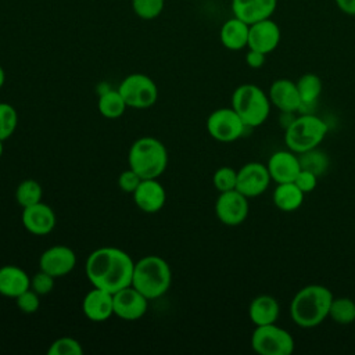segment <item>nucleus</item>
<instances>
[{"instance_id": "f257e3e1", "label": "nucleus", "mask_w": 355, "mask_h": 355, "mask_svg": "<svg viewBox=\"0 0 355 355\" xmlns=\"http://www.w3.org/2000/svg\"><path fill=\"white\" fill-rule=\"evenodd\" d=\"M135 262L132 257L116 247H100L86 259L85 272L93 287L116 293L132 284Z\"/></svg>"}, {"instance_id": "f03ea898", "label": "nucleus", "mask_w": 355, "mask_h": 355, "mask_svg": "<svg viewBox=\"0 0 355 355\" xmlns=\"http://www.w3.org/2000/svg\"><path fill=\"white\" fill-rule=\"evenodd\" d=\"M331 301L333 294L327 287L322 284L305 286L291 300V319L302 329L316 327L329 316Z\"/></svg>"}, {"instance_id": "7ed1b4c3", "label": "nucleus", "mask_w": 355, "mask_h": 355, "mask_svg": "<svg viewBox=\"0 0 355 355\" xmlns=\"http://www.w3.org/2000/svg\"><path fill=\"white\" fill-rule=\"evenodd\" d=\"M172 284L169 263L158 255H146L135 262L132 286L150 301L162 297Z\"/></svg>"}, {"instance_id": "20e7f679", "label": "nucleus", "mask_w": 355, "mask_h": 355, "mask_svg": "<svg viewBox=\"0 0 355 355\" xmlns=\"http://www.w3.org/2000/svg\"><path fill=\"white\" fill-rule=\"evenodd\" d=\"M128 164L141 179H158L168 165L166 147L155 137H140L129 148Z\"/></svg>"}, {"instance_id": "39448f33", "label": "nucleus", "mask_w": 355, "mask_h": 355, "mask_svg": "<svg viewBox=\"0 0 355 355\" xmlns=\"http://www.w3.org/2000/svg\"><path fill=\"white\" fill-rule=\"evenodd\" d=\"M232 108L247 128H257L268 119L270 100L259 86L244 83L234 89L232 94Z\"/></svg>"}, {"instance_id": "423d86ee", "label": "nucleus", "mask_w": 355, "mask_h": 355, "mask_svg": "<svg viewBox=\"0 0 355 355\" xmlns=\"http://www.w3.org/2000/svg\"><path fill=\"white\" fill-rule=\"evenodd\" d=\"M326 135V122L313 114H301L284 129V143L290 151L300 154L318 147Z\"/></svg>"}, {"instance_id": "0eeeda50", "label": "nucleus", "mask_w": 355, "mask_h": 355, "mask_svg": "<svg viewBox=\"0 0 355 355\" xmlns=\"http://www.w3.org/2000/svg\"><path fill=\"white\" fill-rule=\"evenodd\" d=\"M294 345L293 336L276 323L255 326L251 334V348L259 355H291Z\"/></svg>"}, {"instance_id": "6e6552de", "label": "nucleus", "mask_w": 355, "mask_h": 355, "mask_svg": "<svg viewBox=\"0 0 355 355\" xmlns=\"http://www.w3.org/2000/svg\"><path fill=\"white\" fill-rule=\"evenodd\" d=\"M118 90L130 108L144 110L155 104L158 87L155 82L144 73H130L119 83Z\"/></svg>"}, {"instance_id": "1a4fd4ad", "label": "nucleus", "mask_w": 355, "mask_h": 355, "mask_svg": "<svg viewBox=\"0 0 355 355\" xmlns=\"http://www.w3.org/2000/svg\"><path fill=\"white\" fill-rule=\"evenodd\" d=\"M247 126L233 108H218L207 119V130L211 137L222 143H230L241 137Z\"/></svg>"}, {"instance_id": "9d476101", "label": "nucleus", "mask_w": 355, "mask_h": 355, "mask_svg": "<svg viewBox=\"0 0 355 355\" xmlns=\"http://www.w3.org/2000/svg\"><path fill=\"white\" fill-rule=\"evenodd\" d=\"M248 211V197L236 189L220 193L215 202V214L218 219L227 226L241 225L247 219Z\"/></svg>"}, {"instance_id": "9b49d317", "label": "nucleus", "mask_w": 355, "mask_h": 355, "mask_svg": "<svg viewBox=\"0 0 355 355\" xmlns=\"http://www.w3.org/2000/svg\"><path fill=\"white\" fill-rule=\"evenodd\" d=\"M114 315L122 320H139L148 309V298L132 284L112 294Z\"/></svg>"}, {"instance_id": "f8f14e48", "label": "nucleus", "mask_w": 355, "mask_h": 355, "mask_svg": "<svg viewBox=\"0 0 355 355\" xmlns=\"http://www.w3.org/2000/svg\"><path fill=\"white\" fill-rule=\"evenodd\" d=\"M270 180L266 165L261 162H247L237 171L236 190L248 198L257 197L268 189Z\"/></svg>"}, {"instance_id": "ddd939ff", "label": "nucleus", "mask_w": 355, "mask_h": 355, "mask_svg": "<svg viewBox=\"0 0 355 355\" xmlns=\"http://www.w3.org/2000/svg\"><path fill=\"white\" fill-rule=\"evenodd\" d=\"M76 266L75 251L64 244L49 247L39 258V269L47 272L53 277H62Z\"/></svg>"}, {"instance_id": "4468645a", "label": "nucleus", "mask_w": 355, "mask_h": 355, "mask_svg": "<svg viewBox=\"0 0 355 355\" xmlns=\"http://www.w3.org/2000/svg\"><path fill=\"white\" fill-rule=\"evenodd\" d=\"M21 220L24 227L33 236H46L55 227V214L53 208L44 202H37L22 208Z\"/></svg>"}, {"instance_id": "2eb2a0df", "label": "nucleus", "mask_w": 355, "mask_h": 355, "mask_svg": "<svg viewBox=\"0 0 355 355\" xmlns=\"http://www.w3.org/2000/svg\"><path fill=\"white\" fill-rule=\"evenodd\" d=\"M280 42V28L270 18L258 21L250 25L248 49L261 51L263 54L272 53Z\"/></svg>"}, {"instance_id": "dca6fc26", "label": "nucleus", "mask_w": 355, "mask_h": 355, "mask_svg": "<svg viewBox=\"0 0 355 355\" xmlns=\"http://www.w3.org/2000/svg\"><path fill=\"white\" fill-rule=\"evenodd\" d=\"M132 196L137 208L146 214L161 211L166 201L165 189L157 179H141Z\"/></svg>"}, {"instance_id": "f3484780", "label": "nucleus", "mask_w": 355, "mask_h": 355, "mask_svg": "<svg viewBox=\"0 0 355 355\" xmlns=\"http://www.w3.org/2000/svg\"><path fill=\"white\" fill-rule=\"evenodd\" d=\"M266 168L269 171L270 179L276 183L294 182L298 172L301 171L297 154L290 150H280L273 153L266 164Z\"/></svg>"}, {"instance_id": "a211bd4d", "label": "nucleus", "mask_w": 355, "mask_h": 355, "mask_svg": "<svg viewBox=\"0 0 355 355\" xmlns=\"http://www.w3.org/2000/svg\"><path fill=\"white\" fill-rule=\"evenodd\" d=\"M82 311L92 322H105L114 315L112 293L93 287L83 297Z\"/></svg>"}, {"instance_id": "6ab92c4d", "label": "nucleus", "mask_w": 355, "mask_h": 355, "mask_svg": "<svg viewBox=\"0 0 355 355\" xmlns=\"http://www.w3.org/2000/svg\"><path fill=\"white\" fill-rule=\"evenodd\" d=\"M277 6V0H232L233 17L251 25L270 18Z\"/></svg>"}, {"instance_id": "aec40b11", "label": "nucleus", "mask_w": 355, "mask_h": 355, "mask_svg": "<svg viewBox=\"0 0 355 355\" xmlns=\"http://www.w3.org/2000/svg\"><path fill=\"white\" fill-rule=\"evenodd\" d=\"M268 97L270 104H273L280 111L297 112L301 105V97L297 85L288 79L275 80L269 87Z\"/></svg>"}, {"instance_id": "412c9836", "label": "nucleus", "mask_w": 355, "mask_h": 355, "mask_svg": "<svg viewBox=\"0 0 355 355\" xmlns=\"http://www.w3.org/2000/svg\"><path fill=\"white\" fill-rule=\"evenodd\" d=\"M31 287V276L17 266L4 265L0 266V294L8 298H17L21 293Z\"/></svg>"}, {"instance_id": "4be33fe9", "label": "nucleus", "mask_w": 355, "mask_h": 355, "mask_svg": "<svg viewBox=\"0 0 355 355\" xmlns=\"http://www.w3.org/2000/svg\"><path fill=\"white\" fill-rule=\"evenodd\" d=\"M280 315V305L272 295L262 294L255 297L248 306L250 320L255 326L276 323Z\"/></svg>"}, {"instance_id": "5701e85b", "label": "nucleus", "mask_w": 355, "mask_h": 355, "mask_svg": "<svg viewBox=\"0 0 355 355\" xmlns=\"http://www.w3.org/2000/svg\"><path fill=\"white\" fill-rule=\"evenodd\" d=\"M248 32H250V25L245 24L244 21L233 17L227 19L222 28H220V42L227 50H241L247 47L248 44Z\"/></svg>"}, {"instance_id": "b1692460", "label": "nucleus", "mask_w": 355, "mask_h": 355, "mask_svg": "<svg viewBox=\"0 0 355 355\" xmlns=\"http://www.w3.org/2000/svg\"><path fill=\"white\" fill-rule=\"evenodd\" d=\"M297 89L301 97L300 110L301 114H311L309 108H312L322 93V79L312 72L304 73L297 82Z\"/></svg>"}, {"instance_id": "393cba45", "label": "nucleus", "mask_w": 355, "mask_h": 355, "mask_svg": "<svg viewBox=\"0 0 355 355\" xmlns=\"http://www.w3.org/2000/svg\"><path fill=\"white\" fill-rule=\"evenodd\" d=\"M304 196L305 194L300 190V187L294 182L277 183V187L272 194V200H273V204L280 211L291 212L301 207L304 201Z\"/></svg>"}, {"instance_id": "a878e982", "label": "nucleus", "mask_w": 355, "mask_h": 355, "mask_svg": "<svg viewBox=\"0 0 355 355\" xmlns=\"http://www.w3.org/2000/svg\"><path fill=\"white\" fill-rule=\"evenodd\" d=\"M97 105H98V112L108 119H116L122 116L128 108L118 89H108L100 93Z\"/></svg>"}, {"instance_id": "bb28decb", "label": "nucleus", "mask_w": 355, "mask_h": 355, "mask_svg": "<svg viewBox=\"0 0 355 355\" xmlns=\"http://www.w3.org/2000/svg\"><path fill=\"white\" fill-rule=\"evenodd\" d=\"M298 161H300V166L301 169L309 171L313 175H316L318 178L322 176L329 166V157L324 151L318 150V147L306 150L304 153L297 154Z\"/></svg>"}, {"instance_id": "cd10ccee", "label": "nucleus", "mask_w": 355, "mask_h": 355, "mask_svg": "<svg viewBox=\"0 0 355 355\" xmlns=\"http://www.w3.org/2000/svg\"><path fill=\"white\" fill-rule=\"evenodd\" d=\"M42 197H43V189L40 183L35 179H25L17 186L15 200L22 208L40 202Z\"/></svg>"}, {"instance_id": "c85d7f7f", "label": "nucleus", "mask_w": 355, "mask_h": 355, "mask_svg": "<svg viewBox=\"0 0 355 355\" xmlns=\"http://www.w3.org/2000/svg\"><path fill=\"white\" fill-rule=\"evenodd\" d=\"M329 318L338 324H351L355 322V302L348 297H333Z\"/></svg>"}, {"instance_id": "c756f323", "label": "nucleus", "mask_w": 355, "mask_h": 355, "mask_svg": "<svg viewBox=\"0 0 355 355\" xmlns=\"http://www.w3.org/2000/svg\"><path fill=\"white\" fill-rule=\"evenodd\" d=\"M18 126V112L8 103H0V139L7 140Z\"/></svg>"}, {"instance_id": "7c9ffc66", "label": "nucleus", "mask_w": 355, "mask_h": 355, "mask_svg": "<svg viewBox=\"0 0 355 355\" xmlns=\"http://www.w3.org/2000/svg\"><path fill=\"white\" fill-rule=\"evenodd\" d=\"M165 6V0H132V8L135 14L141 19L157 18Z\"/></svg>"}, {"instance_id": "2f4dec72", "label": "nucleus", "mask_w": 355, "mask_h": 355, "mask_svg": "<svg viewBox=\"0 0 355 355\" xmlns=\"http://www.w3.org/2000/svg\"><path fill=\"white\" fill-rule=\"evenodd\" d=\"M212 183L219 193L234 190L237 183V171L230 166H220L215 171Z\"/></svg>"}, {"instance_id": "473e14b6", "label": "nucleus", "mask_w": 355, "mask_h": 355, "mask_svg": "<svg viewBox=\"0 0 355 355\" xmlns=\"http://www.w3.org/2000/svg\"><path fill=\"white\" fill-rule=\"evenodd\" d=\"M49 355H82L80 343L72 337H60L51 343L47 349Z\"/></svg>"}, {"instance_id": "72a5a7b5", "label": "nucleus", "mask_w": 355, "mask_h": 355, "mask_svg": "<svg viewBox=\"0 0 355 355\" xmlns=\"http://www.w3.org/2000/svg\"><path fill=\"white\" fill-rule=\"evenodd\" d=\"M15 304L21 312L28 315L35 313L40 306V295L29 287L15 298Z\"/></svg>"}, {"instance_id": "f704fd0d", "label": "nucleus", "mask_w": 355, "mask_h": 355, "mask_svg": "<svg viewBox=\"0 0 355 355\" xmlns=\"http://www.w3.org/2000/svg\"><path fill=\"white\" fill-rule=\"evenodd\" d=\"M54 279L51 275H49L44 270H39L31 277V288L36 291L39 295L49 294L54 287Z\"/></svg>"}, {"instance_id": "c9c22d12", "label": "nucleus", "mask_w": 355, "mask_h": 355, "mask_svg": "<svg viewBox=\"0 0 355 355\" xmlns=\"http://www.w3.org/2000/svg\"><path fill=\"white\" fill-rule=\"evenodd\" d=\"M141 182V178L132 169H126L123 171L119 178H118V186L123 193H129L133 194V191L137 189L139 183Z\"/></svg>"}, {"instance_id": "e433bc0d", "label": "nucleus", "mask_w": 355, "mask_h": 355, "mask_svg": "<svg viewBox=\"0 0 355 355\" xmlns=\"http://www.w3.org/2000/svg\"><path fill=\"white\" fill-rule=\"evenodd\" d=\"M294 183L300 187V190L306 194V193H311L315 190L316 184H318V176L313 175L312 172L309 171H305V169H301L297 175V178L294 179Z\"/></svg>"}, {"instance_id": "4c0bfd02", "label": "nucleus", "mask_w": 355, "mask_h": 355, "mask_svg": "<svg viewBox=\"0 0 355 355\" xmlns=\"http://www.w3.org/2000/svg\"><path fill=\"white\" fill-rule=\"evenodd\" d=\"M265 60H266V54L261 53V51H257V50H252L250 49L245 54V62L250 68H261L263 64H265Z\"/></svg>"}, {"instance_id": "58836bf2", "label": "nucleus", "mask_w": 355, "mask_h": 355, "mask_svg": "<svg viewBox=\"0 0 355 355\" xmlns=\"http://www.w3.org/2000/svg\"><path fill=\"white\" fill-rule=\"evenodd\" d=\"M337 7L348 14V15H355V0H334Z\"/></svg>"}, {"instance_id": "ea45409f", "label": "nucleus", "mask_w": 355, "mask_h": 355, "mask_svg": "<svg viewBox=\"0 0 355 355\" xmlns=\"http://www.w3.org/2000/svg\"><path fill=\"white\" fill-rule=\"evenodd\" d=\"M4 82H6V72H4V69H3V67L0 65V89L3 87V85H4Z\"/></svg>"}, {"instance_id": "a19ab883", "label": "nucleus", "mask_w": 355, "mask_h": 355, "mask_svg": "<svg viewBox=\"0 0 355 355\" xmlns=\"http://www.w3.org/2000/svg\"><path fill=\"white\" fill-rule=\"evenodd\" d=\"M3 143H4V140L0 139V157L3 155V151H4V144Z\"/></svg>"}]
</instances>
